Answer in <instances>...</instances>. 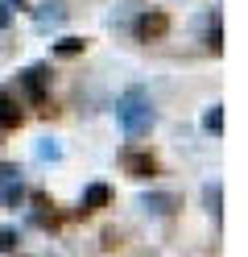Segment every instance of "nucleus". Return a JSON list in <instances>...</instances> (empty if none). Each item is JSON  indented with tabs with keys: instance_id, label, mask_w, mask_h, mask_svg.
Returning <instances> with one entry per match:
<instances>
[{
	"instance_id": "nucleus-1",
	"label": "nucleus",
	"mask_w": 248,
	"mask_h": 257,
	"mask_svg": "<svg viewBox=\"0 0 248 257\" xmlns=\"http://www.w3.org/2000/svg\"><path fill=\"white\" fill-rule=\"evenodd\" d=\"M116 116H120V124H124V133H128V137L149 133V124H153V108H149V95H145L141 87L124 91V95H120V104H116Z\"/></svg>"
},
{
	"instance_id": "nucleus-2",
	"label": "nucleus",
	"mask_w": 248,
	"mask_h": 257,
	"mask_svg": "<svg viewBox=\"0 0 248 257\" xmlns=\"http://www.w3.org/2000/svg\"><path fill=\"white\" fill-rule=\"evenodd\" d=\"M170 34V17H165V13H141L137 17V38L141 42H157V38H165Z\"/></svg>"
},
{
	"instance_id": "nucleus-3",
	"label": "nucleus",
	"mask_w": 248,
	"mask_h": 257,
	"mask_svg": "<svg viewBox=\"0 0 248 257\" xmlns=\"http://www.w3.org/2000/svg\"><path fill=\"white\" fill-rule=\"evenodd\" d=\"M124 170L132 174V179H153V174H157V162H153L149 154H137V150H132V154H124Z\"/></svg>"
},
{
	"instance_id": "nucleus-4",
	"label": "nucleus",
	"mask_w": 248,
	"mask_h": 257,
	"mask_svg": "<svg viewBox=\"0 0 248 257\" xmlns=\"http://www.w3.org/2000/svg\"><path fill=\"white\" fill-rule=\"evenodd\" d=\"M0 195H5V203H9V207H17V203L25 199V187H21V179H17L9 166L0 170Z\"/></svg>"
},
{
	"instance_id": "nucleus-5",
	"label": "nucleus",
	"mask_w": 248,
	"mask_h": 257,
	"mask_svg": "<svg viewBox=\"0 0 248 257\" xmlns=\"http://www.w3.org/2000/svg\"><path fill=\"white\" fill-rule=\"evenodd\" d=\"M46 79H50V71H46V67L25 71V91H29V100H33V104H42V100H46Z\"/></svg>"
},
{
	"instance_id": "nucleus-6",
	"label": "nucleus",
	"mask_w": 248,
	"mask_h": 257,
	"mask_svg": "<svg viewBox=\"0 0 248 257\" xmlns=\"http://www.w3.org/2000/svg\"><path fill=\"white\" fill-rule=\"evenodd\" d=\"M108 195H112V191L104 183H91L87 191H83V212H99V207H108Z\"/></svg>"
},
{
	"instance_id": "nucleus-7",
	"label": "nucleus",
	"mask_w": 248,
	"mask_h": 257,
	"mask_svg": "<svg viewBox=\"0 0 248 257\" xmlns=\"http://www.w3.org/2000/svg\"><path fill=\"white\" fill-rule=\"evenodd\" d=\"M145 207H149L153 216H174V212H178V199H174V195H145Z\"/></svg>"
},
{
	"instance_id": "nucleus-8",
	"label": "nucleus",
	"mask_w": 248,
	"mask_h": 257,
	"mask_svg": "<svg viewBox=\"0 0 248 257\" xmlns=\"http://www.w3.org/2000/svg\"><path fill=\"white\" fill-rule=\"evenodd\" d=\"M21 120H25V112H21V108H17L13 100H0V128H17Z\"/></svg>"
},
{
	"instance_id": "nucleus-9",
	"label": "nucleus",
	"mask_w": 248,
	"mask_h": 257,
	"mask_svg": "<svg viewBox=\"0 0 248 257\" xmlns=\"http://www.w3.org/2000/svg\"><path fill=\"white\" fill-rule=\"evenodd\" d=\"M203 128H207V133H223V108H219V104L203 116Z\"/></svg>"
},
{
	"instance_id": "nucleus-10",
	"label": "nucleus",
	"mask_w": 248,
	"mask_h": 257,
	"mask_svg": "<svg viewBox=\"0 0 248 257\" xmlns=\"http://www.w3.org/2000/svg\"><path fill=\"white\" fill-rule=\"evenodd\" d=\"M17 245H21V232L17 228H0V253H17Z\"/></svg>"
},
{
	"instance_id": "nucleus-11",
	"label": "nucleus",
	"mask_w": 248,
	"mask_h": 257,
	"mask_svg": "<svg viewBox=\"0 0 248 257\" xmlns=\"http://www.w3.org/2000/svg\"><path fill=\"white\" fill-rule=\"evenodd\" d=\"M83 46H87L83 38H62V42H58V54H62V58H71V54H83Z\"/></svg>"
},
{
	"instance_id": "nucleus-12",
	"label": "nucleus",
	"mask_w": 248,
	"mask_h": 257,
	"mask_svg": "<svg viewBox=\"0 0 248 257\" xmlns=\"http://www.w3.org/2000/svg\"><path fill=\"white\" fill-rule=\"evenodd\" d=\"M62 17H66V13H62V5H42V9H38V21H42V25L62 21Z\"/></svg>"
},
{
	"instance_id": "nucleus-13",
	"label": "nucleus",
	"mask_w": 248,
	"mask_h": 257,
	"mask_svg": "<svg viewBox=\"0 0 248 257\" xmlns=\"http://www.w3.org/2000/svg\"><path fill=\"white\" fill-rule=\"evenodd\" d=\"M219 199H223V191H219V183H211V187H207V212H211L215 220H219Z\"/></svg>"
},
{
	"instance_id": "nucleus-14",
	"label": "nucleus",
	"mask_w": 248,
	"mask_h": 257,
	"mask_svg": "<svg viewBox=\"0 0 248 257\" xmlns=\"http://www.w3.org/2000/svg\"><path fill=\"white\" fill-rule=\"evenodd\" d=\"M207 46H211V50H215V54H219V50H223V29H219V21H215V25H211V34H207Z\"/></svg>"
},
{
	"instance_id": "nucleus-15",
	"label": "nucleus",
	"mask_w": 248,
	"mask_h": 257,
	"mask_svg": "<svg viewBox=\"0 0 248 257\" xmlns=\"http://www.w3.org/2000/svg\"><path fill=\"white\" fill-rule=\"evenodd\" d=\"M0 25H9V5L0 0Z\"/></svg>"
},
{
	"instance_id": "nucleus-16",
	"label": "nucleus",
	"mask_w": 248,
	"mask_h": 257,
	"mask_svg": "<svg viewBox=\"0 0 248 257\" xmlns=\"http://www.w3.org/2000/svg\"><path fill=\"white\" fill-rule=\"evenodd\" d=\"M13 5H17V9H25V5H29V0H13Z\"/></svg>"
}]
</instances>
